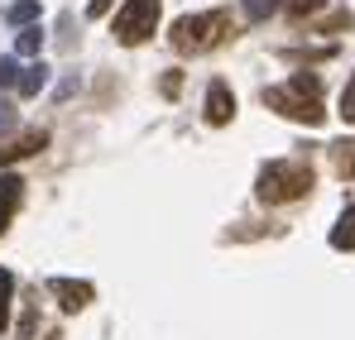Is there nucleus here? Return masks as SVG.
<instances>
[{"mask_svg": "<svg viewBox=\"0 0 355 340\" xmlns=\"http://www.w3.org/2000/svg\"><path fill=\"white\" fill-rule=\"evenodd\" d=\"M259 101L269 111L297 120V125H322L327 120V111H322V77L317 72H293L284 87H264Z\"/></svg>", "mask_w": 355, "mask_h": 340, "instance_id": "obj_1", "label": "nucleus"}, {"mask_svg": "<svg viewBox=\"0 0 355 340\" xmlns=\"http://www.w3.org/2000/svg\"><path fill=\"white\" fill-rule=\"evenodd\" d=\"M312 182H317L312 163H302V159H274L254 177V197L264 206H288V202H302L312 192Z\"/></svg>", "mask_w": 355, "mask_h": 340, "instance_id": "obj_2", "label": "nucleus"}, {"mask_svg": "<svg viewBox=\"0 0 355 340\" xmlns=\"http://www.w3.org/2000/svg\"><path fill=\"white\" fill-rule=\"evenodd\" d=\"M231 29H236V24H231L226 10H202V15H182V19H173L168 44H173L178 53H187V57H202V53H211L216 44H226Z\"/></svg>", "mask_w": 355, "mask_h": 340, "instance_id": "obj_3", "label": "nucleus"}, {"mask_svg": "<svg viewBox=\"0 0 355 340\" xmlns=\"http://www.w3.org/2000/svg\"><path fill=\"white\" fill-rule=\"evenodd\" d=\"M154 24H159V0H125L116 15V39L125 48H135L154 34Z\"/></svg>", "mask_w": 355, "mask_h": 340, "instance_id": "obj_4", "label": "nucleus"}, {"mask_svg": "<svg viewBox=\"0 0 355 340\" xmlns=\"http://www.w3.org/2000/svg\"><path fill=\"white\" fill-rule=\"evenodd\" d=\"M49 297H58V307L62 312H82V307H92V283H77V278H49Z\"/></svg>", "mask_w": 355, "mask_h": 340, "instance_id": "obj_5", "label": "nucleus"}, {"mask_svg": "<svg viewBox=\"0 0 355 340\" xmlns=\"http://www.w3.org/2000/svg\"><path fill=\"white\" fill-rule=\"evenodd\" d=\"M231 115H236V96H231V87L216 77V82L207 87V125H231Z\"/></svg>", "mask_w": 355, "mask_h": 340, "instance_id": "obj_6", "label": "nucleus"}, {"mask_svg": "<svg viewBox=\"0 0 355 340\" xmlns=\"http://www.w3.org/2000/svg\"><path fill=\"white\" fill-rule=\"evenodd\" d=\"M19 202H24V182H19L15 172H5V177H0V235H5V226L15 221Z\"/></svg>", "mask_w": 355, "mask_h": 340, "instance_id": "obj_7", "label": "nucleus"}, {"mask_svg": "<svg viewBox=\"0 0 355 340\" xmlns=\"http://www.w3.org/2000/svg\"><path fill=\"white\" fill-rule=\"evenodd\" d=\"M44 144H49V129H29L24 139H15V144H5V149H0V168H5V163H15V159H34Z\"/></svg>", "mask_w": 355, "mask_h": 340, "instance_id": "obj_8", "label": "nucleus"}, {"mask_svg": "<svg viewBox=\"0 0 355 340\" xmlns=\"http://www.w3.org/2000/svg\"><path fill=\"white\" fill-rule=\"evenodd\" d=\"M44 87H49V67H44V62H29V67L19 72V87H15V91H19V96H39Z\"/></svg>", "mask_w": 355, "mask_h": 340, "instance_id": "obj_9", "label": "nucleus"}, {"mask_svg": "<svg viewBox=\"0 0 355 340\" xmlns=\"http://www.w3.org/2000/svg\"><path fill=\"white\" fill-rule=\"evenodd\" d=\"M331 168H336V177H355V139L331 144Z\"/></svg>", "mask_w": 355, "mask_h": 340, "instance_id": "obj_10", "label": "nucleus"}, {"mask_svg": "<svg viewBox=\"0 0 355 340\" xmlns=\"http://www.w3.org/2000/svg\"><path fill=\"white\" fill-rule=\"evenodd\" d=\"M39 10H44L39 0H15V5L5 10V19H10V24H19V29H29V24L39 19Z\"/></svg>", "mask_w": 355, "mask_h": 340, "instance_id": "obj_11", "label": "nucleus"}, {"mask_svg": "<svg viewBox=\"0 0 355 340\" xmlns=\"http://www.w3.org/2000/svg\"><path fill=\"white\" fill-rule=\"evenodd\" d=\"M39 48H44V29H39V24L19 29V39H15V53H19V57H39Z\"/></svg>", "mask_w": 355, "mask_h": 340, "instance_id": "obj_12", "label": "nucleus"}, {"mask_svg": "<svg viewBox=\"0 0 355 340\" xmlns=\"http://www.w3.org/2000/svg\"><path fill=\"white\" fill-rule=\"evenodd\" d=\"M331 249H355V206L336 221V230H331Z\"/></svg>", "mask_w": 355, "mask_h": 340, "instance_id": "obj_13", "label": "nucleus"}, {"mask_svg": "<svg viewBox=\"0 0 355 340\" xmlns=\"http://www.w3.org/2000/svg\"><path fill=\"white\" fill-rule=\"evenodd\" d=\"M10 297H15V274L0 269V336H5V326H10Z\"/></svg>", "mask_w": 355, "mask_h": 340, "instance_id": "obj_14", "label": "nucleus"}, {"mask_svg": "<svg viewBox=\"0 0 355 340\" xmlns=\"http://www.w3.org/2000/svg\"><path fill=\"white\" fill-rule=\"evenodd\" d=\"M19 72H24L19 57H0V91H15L19 87Z\"/></svg>", "mask_w": 355, "mask_h": 340, "instance_id": "obj_15", "label": "nucleus"}, {"mask_svg": "<svg viewBox=\"0 0 355 340\" xmlns=\"http://www.w3.org/2000/svg\"><path fill=\"white\" fill-rule=\"evenodd\" d=\"M240 5H245V19H254V24H259V19H269L284 0H240Z\"/></svg>", "mask_w": 355, "mask_h": 340, "instance_id": "obj_16", "label": "nucleus"}, {"mask_svg": "<svg viewBox=\"0 0 355 340\" xmlns=\"http://www.w3.org/2000/svg\"><path fill=\"white\" fill-rule=\"evenodd\" d=\"M322 5H327V0H284V10H288L293 19H307V15H317Z\"/></svg>", "mask_w": 355, "mask_h": 340, "instance_id": "obj_17", "label": "nucleus"}, {"mask_svg": "<svg viewBox=\"0 0 355 340\" xmlns=\"http://www.w3.org/2000/svg\"><path fill=\"white\" fill-rule=\"evenodd\" d=\"M159 91H164L168 101H173L178 91H182V72H178V67H173V72H164V77H159Z\"/></svg>", "mask_w": 355, "mask_h": 340, "instance_id": "obj_18", "label": "nucleus"}, {"mask_svg": "<svg viewBox=\"0 0 355 340\" xmlns=\"http://www.w3.org/2000/svg\"><path fill=\"white\" fill-rule=\"evenodd\" d=\"M341 115H346V120H355V77L346 82V91H341Z\"/></svg>", "mask_w": 355, "mask_h": 340, "instance_id": "obj_19", "label": "nucleus"}, {"mask_svg": "<svg viewBox=\"0 0 355 340\" xmlns=\"http://www.w3.org/2000/svg\"><path fill=\"white\" fill-rule=\"evenodd\" d=\"M77 39H72V15H62L58 19V48H72Z\"/></svg>", "mask_w": 355, "mask_h": 340, "instance_id": "obj_20", "label": "nucleus"}, {"mask_svg": "<svg viewBox=\"0 0 355 340\" xmlns=\"http://www.w3.org/2000/svg\"><path fill=\"white\" fill-rule=\"evenodd\" d=\"M10 129H15V106L0 101V134H10Z\"/></svg>", "mask_w": 355, "mask_h": 340, "instance_id": "obj_21", "label": "nucleus"}, {"mask_svg": "<svg viewBox=\"0 0 355 340\" xmlns=\"http://www.w3.org/2000/svg\"><path fill=\"white\" fill-rule=\"evenodd\" d=\"M111 5H116V0H92V5H87V15H92V19H101Z\"/></svg>", "mask_w": 355, "mask_h": 340, "instance_id": "obj_22", "label": "nucleus"}]
</instances>
